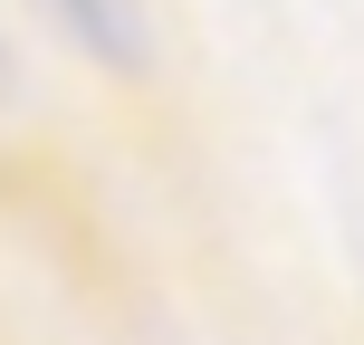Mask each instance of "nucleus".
<instances>
[{"label": "nucleus", "instance_id": "1", "mask_svg": "<svg viewBox=\"0 0 364 345\" xmlns=\"http://www.w3.org/2000/svg\"><path fill=\"white\" fill-rule=\"evenodd\" d=\"M58 19H68L87 48H106V58H134V0H48Z\"/></svg>", "mask_w": 364, "mask_h": 345}]
</instances>
